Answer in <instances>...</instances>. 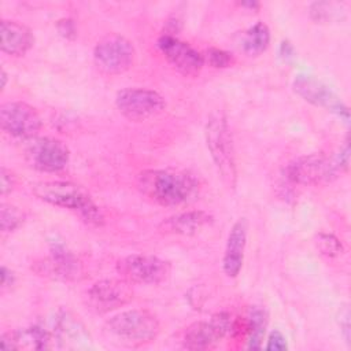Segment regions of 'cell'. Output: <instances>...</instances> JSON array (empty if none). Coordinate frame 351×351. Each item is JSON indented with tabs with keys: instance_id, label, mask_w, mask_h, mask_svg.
I'll return each mask as SVG.
<instances>
[{
	"instance_id": "cell-1",
	"label": "cell",
	"mask_w": 351,
	"mask_h": 351,
	"mask_svg": "<svg viewBox=\"0 0 351 351\" xmlns=\"http://www.w3.org/2000/svg\"><path fill=\"white\" fill-rule=\"evenodd\" d=\"M137 186L149 200L165 207L189 203L199 193V181L192 173L173 169L144 170L137 177Z\"/></svg>"
},
{
	"instance_id": "cell-2",
	"label": "cell",
	"mask_w": 351,
	"mask_h": 351,
	"mask_svg": "<svg viewBox=\"0 0 351 351\" xmlns=\"http://www.w3.org/2000/svg\"><path fill=\"white\" fill-rule=\"evenodd\" d=\"M33 195L44 203L74 213L90 226H103L104 215L88 191L71 181H40L32 185Z\"/></svg>"
},
{
	"instance_id": "cell-3",
	"label": "cell",
	"mask_w": 351,
	"mask_h": 351,
	"mask_svg": "<svg viewBox=\"0 0 351 351\" xmlns=\"http://www.w3.org/2000/svg\"><path fill=\"white\" fill-rule=\"evenodd\" d=\"M204 137L219 177L228 188L234 189L237 185L236 151L228 118L222 111L210 114L204 128Z\"/></svg>"
},
{
	"instance_id": "cell-4",
	"label": "cell",
	"mask_w": 351,
	"mask_h": 351,
	"mask_svg": "<svg viewBox=\"0 0 351 351\" xmlns=\"http://www.w3.org/2000/svg\"><path fill=\"white\" fill-rule=\"evenodd\" d=\"M106 329L122 344L137 347L155 341L160 332V322L147 308H129L110 317L106 321Z\"/></svg>"
},
{
	"instance_id": "cell-5",
	"label": "cell",
	"mask_w": 351,
	"mask_h": 351,
	"mask_svg": "<svg viewBox=\"0 0 351 351\" xmlns=\"http://www.w3.org/2000/svg\"><path fill=\"white\" fill-rule=\"evenodd\" d=\"M133 43L119 33L103 36L93 48V63L106 75H118L128 71L134 62Z\"/></svg>"
},
{
	"instance_id": "cell-6",
	"label": "cell",
	"mask_w": 351,
	"mask_h": 351,
	"mask_svg": "<svg viewBox=\"0 0 351 351\" xmlns=\"http://www.w3.org/2000/svg\"><path fill=\"white\" fill-rule=\"evenodd\" d=\"M340 169L333 158L324 154H308L289 162L284 169L285 178L296 185L315 186L333 181Z\"/></svg>"
},
{
	"instance_id": "cell-7",
	"label": "cell",
	"mask_w": 351,
	"mask_h": 351,
	"mask_svg": "<svg viewBox=\"0 0 351 351\" xmlns=\"http://www.w3.org/2000/svg\"><path fill=\"white\" fill-rule=\"evenodd\" d=\"M115 106L121 115L132 122L148 121L166 108L165 97L148 88H125L115 96Z\"/></svg>"
},
{
	"instance_id": "cell-8",
	"label": "cell",
	"mask_w": 351,
	"mask_h": 351,
	"mask_svg": "<svg viewBox=\"0 0 351 351\" xmlns=\"http://www.w3.org/2000/svg\"><path fill=\"white\" fill-rule=\"evenodd\" d=\"M117 270L130 284L158 285L169 278L171 265L155 255L132 254L117 263Z\"/></svg>"
},
{
	"instance_id": "cell-9",
	"label": "cell",
	"mask_w": 351,
	"mask_h": 351,
	"mask_svg": "<svg viewBox=\"0 0 351 351\" xmlns=\"http://www.w3.org/2000/svg\"><path fill=\"white\" fill-rule=\"evenodd\" d=\"M25 158L30 167L43 173H58L70 160L67 145L55 137H33L25 147Z\"/></svg>"
},
{
	"instance_id": "cell-10",
	"label": "cell",
	"mask_w": 351,
	"mask_h": 351,
	"mask_svg": "<svg viewBox=\"0 0 351 351\" xmlns=\"http://www.w3.org/2000/svg\"><path fill=\"white\" fill-rule=\"evenodd\" d=\"M232 326V317L228 311H219L213 314L208 319H202L191 324L182 337V346L186 350L202 351L215 347L226 335H229Z\"/></svg>"
},
{
	"instance_id": "cell-11",
	"label": "cell",
	"mask_w": 351,
	"mask_h": 351,
	"mask_svg": "<svg viewBox=\"0 0 351 351\" xmlns=\"http://www.w3.org/2000/svg\"><path fill=\"white\" fill-rule=\"evenodd\" d=\"M133 299L132 284L125 278H103L86 291V303L90 310L106 314L129 304Z\"/></svg>"
},
{
	"instance_id": "cell-12",
	"label": "cell",
	"mask_w": 351,
	"mask_h": 351,
	"mask_svg": "<svg viewBox=\"0 0 351 351\" xmlns=\"http://www.w3.org/2000/svg\"><path fill=\"white\" fill-rule=\"evenodd\" d=\"M292 88H293L295 93L298 96H300L304 101L336 114L346 123L350 121L348 107L321 80H318L313 75L299 74L298 77H295V80L292 82Z\"/></svg>"
},
{
	"instance_id": "cell-13",
	"label": "cell",
	"mask_w": 351,
	"mask_h": 351,
	"mask_svg": "<svg viewBox=\"0 0 351 351\" xmlns=\"http://www.w3.org/2000/svg\"><path fill=\"white\" fill-rule=\"evenodd\" d=\"M0 126L1 129L22 140L33 138L41 130L43 122L34 107L25 101H8L0 107Z\"/></svg>"
},
{
	"instance_id": "cell-14",
	"label": "cell",
	"mask_w": 351,
	"mask_h": 351,
	"mask_svg": "<svg viewBox=\"0 0 351 351\" xmlns=\"http://www.w3.org/2000/svg\"><path fill=\"white\" fill-rule=\"evenodd\" d=\"M33 269L40 276L60 281H78L84 277L82 263L60 241H51L49 256L36 262Z\"/></svg>"
},
{
	"instance_id": "cell-15",
	"label": "cell",
	"mask_w": 351,
	"mask_h": 351,
	"mask_svg": "<svg viewBox=\"0 0 351 351\" xmlns=\"http://www.w3.org/2000/svg\"><path fill=\"white\" fill-rule=\"evenodd\" d=\"M156 45L166 60L182 75L196 77L202 71L204 66L203 53L191 44L177 38V36L163 33L158 38Z\"/></svg>"
},
{
	"instance_id": "cell-16",
	"label": "cell",
	"mask_w": 351,
	"mask_h": 351,
	"mask_svg": "<svg viewBox=\"0 0 351 351\" xmlns=\"http://www.w3.org/2000/svg\"><path fill=\"white\" fill-rule=\"evenodd\" d=\"M248 222L247 219L239 218L230 228L226 239V245L222 258V270L229 278H236L244 263V254L247 247Z\"/></svg>"
},
{
	"instance_id": "cell-17",
	"label": "cell",
	"mask_w": 351,
	"mask_h": 351,
	"mask_svg": "<svg viewBox=\"0 0 351 351\" xmlns=\"http://www.w3.org/2000/svg\"><path fill=\"white\" fill-rule=\"evenodd\" d=\"M53 335L43 328L41 325H32L12 332H4L0 336V348L1 350H21V348H33V350H48L52 347Z\"/></svg>"
},
{
	"instance_id": "cell-18",
	"label": "cell",
	"mask_w": 351,
	"mask_h": 351,
	"mask_svg": "<svg viewBox=\"0 0 351 351\" xmlns=\"http://www.w3.org/2000/svg\"><path fill=\"white\" fill-rule=\"evenodd\" d=\"M55 340L62 343L64 347L78 348L89 343L90 336L84 324L67 310H59L53 318Z\"/></svg>"
},
{
	"instance_id": "cell-19",
	"label": "cell",
	"mask_w": 351,
	"mask_h": 351,
	"mask_svg": "<svg viewBox=\"0 0 351 351\" xmlns=\"http://www.w3.org/2000/svg\"><path fill=\"white\" fill-rule=\"evenodd\" d=\"M214 222V217L203 210H189L174 214L160 223V230L165 233L192 236L202 229L210 226Z\"/></svg>"
},
{
	"instance_id": "cell-20",
	"label": "cell",
	"mask_w": 351,
	"mask_h": 351,
	"mask_svg": "<svg viewBox=\"0 0 351 351\" xmlns=\"http://www.w3.org/2000/svg\"><path fill=\"white\" fill-rule=\"evenodd\" d=\"M1 51L11 56H23L34 44L33 32L23 23L3 19L0 25Z\"/></svg>"
},
{
	"instance_id": "cell-21",
	"label": "cell",
	"mask_w": 351,
	"mask_h": 351,
	"mask_svg": "<svg viewBox=\"0 0 351 351\" xmlns=\"http://www.w3.org/2000/svg\"><path fill=\"white\" fill-rule=\"evenodd\" d=\"M270 44V30L266 23L256 22L248 27L243 37V49L250 56L263 53Z\"/></svg>"
},
{
	"instance_id": "cell-22",
	"label": "cell",
	"mask_w": 351,
	"mask_h": 351,
	"mask_svg": "<svg viewBox=\"0 0 351 351\" xmlns=\"http://www.w3.org/2000/svg\"><path fill=\"white\" fill-rule=\"evenodd\" d=\"M248 321V335H247V347L251 350H259L263 347L266 326H267V314L263 308L251 307L247 314Z\"/></svg>"
},
{
	"instance_id": "cell-23",
	"label": "cell",
	"mask_w": 351,
	"mask_h": 351,
	"mask_svg": "<svg viewBox=\"0 0 351 351\" xmlns=\"http://www.w3.org/2000/svg\"><path fill=\"white\" fill-rule=\"evenodd\" d=\"M308 14L315 23H339L346 19V7L339 1H314Z\"/></svg>"
},
{
	"instance_id": "cell-24",
	"label": "cell",
	"mask_w": 351,
	"mask_h": 351,
	"mask_svg": "<svg viewBox=\"0 0 351 351\" xmlns=\"http://www.w3.org/2000/svg\"><path fill=\"white\" fill-rule=\"evenodd\" d=\"M314 245L326 258H337L344 252L343 243L333 233L319 232L314 236Z\"/></svg>"
},
{
	"instance_id": "cell-25",
	"label": "cell",
	"mask_w": 351,
	"mask_h": 351,
	"mask_svg": "<svg viewBox=\"0 0 351 351\" xmlns=\"http://www.w3.org/2000/svg\"><path fill=\"white\" fill-rule=\"evenodd\" d=\"M25 213L12 204H1L0 208V229L4 233L16 230L25 222Z\"/></svg>"
},
{
	"instance_id": "cell-26",
	"label": "cell",
	"mask_w": 351,
	"mask_h": 351,
	"mask_svg": "<svg viewBox=\"0 0 351 351\" xmlns=\"http://www.w3.org/2000/svg\"><path fill=\"white\" fill-rule=\"evenodd\" d=\"M203 58H204V63H207L214 69H228V67H232L236 62L234 56L230 52L221 48H215V47L207 48L203 53Z\"/></svg>"
},
{
	"instance_id": "cell-27",
	"label": "cell",
	"mask_w": 351,
	"mask_h": 351,
	"mask_svg": "<svg viewBox=\"0 0 351 351\" xmlns=\"http://www.w3.org/2000/svg\"><path fill=\"white\" fill-rule=\"evenodd\" d=\"M265 348L266 350H273V351H285L288 348L287 337L278 329H274L269 333Z\"/></svg>"
},
{
	"instance_id": "cell-28",
	"label": "cell",
	"mask_w": 351,
	"mask_h": 351,
	"mask_svg": "<svg viewBox=\"0 0 351 351\" xmlns=\"http://www.w3.org/2000/svg\"><path fill=\"white\" fill-rule=\"evenodd\" d=\"M14 186H15V176L11 173V170L1 166V169H0V191H1V195L5 196V195L11 193Z\"/></svg>"
},
{
	"instance_id": "cell-29",
	"label": "cell",
	"mask_w": 351,
	"mask_h": 351,
	"mask_svg": "<svg viewBox=\"0 0 351 351\" xmlns=\"http://www.w3.org/2000/svg\"><path fill=\"white\" fill-rule=\"evenodd\" d=\"M58 32L64 37V38H74L75 37V26L71 19H60L58 22Z\"/></svg>"
},
{
	"instance_id": "cell-30",
	"label": "cell",
	"mask_w": 351,
	"mask_h": 351,
	"mask_svg": "<svg viewBox=\"0 0 351 351\" xmlns=\"http://www.w3.org/2000/svg\"><path fill=\"white\" fill-rule=\"evenodd\" d=\"M340 330L343 333V337L347 343H350V311L348 307H343V310L340 311Z\"/></svg>"
},
{
	"instance_id": "cell-31",
	"label": "cell",
	"mask_w": 351,
	"mask_h": 351,
	"mask_svg": "<svg viewBox=\"0 0 351 351\" xmlns=\"http://www.w3.org/2000/svg\"><path fill=\"white\" fill-rule=\"evenodd\" d=\"M0 278H1V288L3 289L10 288L15 282V274L5 265H3L1 269H0Z\"/></svg>"
},
{
	"instance_id": "cell-32",
	"label": "cell",
	"mask_w": 351,
	"mask_h": 351,
	"mask_svg": "<svg viewBox=\"0 0 351 351\" xmlns=\"http://www.w3.org/2000/svg\"><path fill=\"white\" fill-rule=\"evenodd\" d=\"M280 58L284 62H289L291 59L295 58V48L288 40H284L280 45Z\"/></svg>"
},
{
	"instance_id": "cell-33",
	"label": "cell",
	"mask_w": 351,
	"mask_h": 351,
	"mask_svg": "<svg viewBox=\"0 0 351 351\" xmlns=\"http://www.w3.org/2000/svg\"><path fill=\"white\" fill-rule=\"evenodd\" d=\"M240 5L247 7L250 10H258L259 8V3H256V1H241Z\"/></svg>"
},
{
	"instance_id": "cell-34",
	"label": "cell",
	"mask_w": 351,
	"mask_h": 351,
	"mask_svg": "<svg viewBox=\"0 0 351 351\" xmlns=\"http://www.w3.org/2000/svg\"><path fill=\"white\" fill-rule=\"evenodd\" d=\"M0 77H1V89H4V88H5V85H7V80H8V74L5 73V70H4V69H1V74H0Z\"/></svg>"
}]
</instances>
